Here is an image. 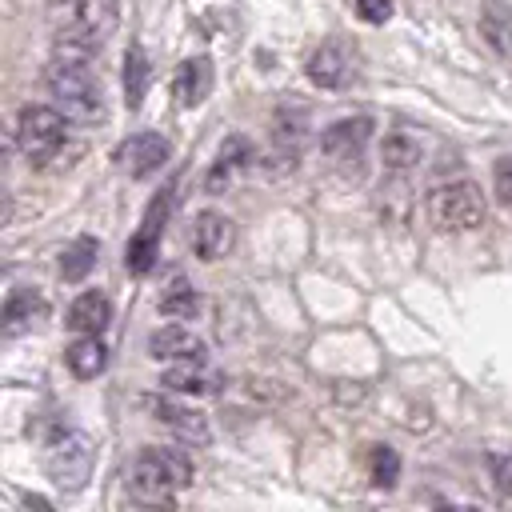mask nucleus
Returning <instances> with one entry per match:
<instances>
[{
    "instance_id": "f257e3e1",
    "label": "nucleus",
    "mask_w": 512,
    "mask_h": 512,
    "mask_svg": "<svg viewBox=\"0 0 512 512\" xmlns=\"http://www.w3.org/2000/svg\"><path fill=\"white\" fill-rule=\"evenodd\" d=\"M48 32L60 52H80L92 56L100 52L116 24H120V4L116 0H48Z\"/></svg>"
},
{
    "instance_id": "f03ea898",
    "label": "nucleus",
    "mask_w": 512,
    "mask_h": 512,
    "mask_svg": "<svg viewBox=\"0 0 512 512\" xmlns=\"http://www.w3.org/2000/svg\"><path fill=\"white\" fill-rule=\"evenodd\" d=\"M44 84L56 100V108L72 120V124H100L104 120V84L92 72L88 56L80 52H60L52 56V64L44 68Z\"/></svg>"
},
{
    "instance_id": "7ed1b4c3",
    "label": "nucleus",
    "mask_w": 512,
    "mask_h": 512,
    "mask_svg": "<svg viewBox=\"0 0 512 512\" xmlns=\"http://www.w3.org/2000/svg\"><path fill=\"white\" fill-rule=\"evenodd\" d=\"M192 484V456L184 448H140L128 468V500L140 508H172L176 492Z\"/></svg>"
},
{
    "instance_id": "20e7f679",
    "label": "nucleus",
    "mask_w": 512,
    "mask_h": 512,
    "mask_svg": "<svg viewBox=\"0 0 512 512\" xmlns=\"http://www.w3.org/2000/svg\"><path fill=\"white\" fill-rule=\"evenodd\" d=\"M488 216V200L472 180H448L428 192V224L436 232H472Z\"/></svg>"
},
{
    "instance_id": "39448f33",
    "label": "nucleus",
    "mask_w": 512,
    "mask_h": 512,
    "mask_svg": "<svg viewBox=\"0 0 512 512\" xmlns=\"http://www.w3.org/2000/svg\"><path fill=\"white\" fill-rule=\"evenodd\" d=\"M92 464H96V448L84 432L76 428H56L44 444V472L56 488L64 492H80L92 476Z\"/></svg>"
},
{
    "instance_id": "423d86ee",
    "label": "nucleus",
    "mask_w": 512,
    "mask_h": 512,
    "mask_svg": "<svg viewBox=\"0 0 512 512\" xmlns=\"http://www.w3.org/2000/svg\"><path fill=\"white\" fill-rule=\"evenodd\" d=\"M68 140V116L48 104H24L16 116V148L28 164H48Z\"/></svg>"
},
{
    "instance_id": "0eeeda50",
    "label": "nucleus",
    "mask_w": 512,
    "mask_h": 512,
    "mask_svg": "<svg viewBox=\"0 0 512 512\" xmlns=\"http://www.w3.org/2000/svg\"><path fill=\"white\" fill-rule=\"evenodd\" d=\"M368 140H372V120H368V116H340V120H332V124L320 132V152H324V160H328L336 172L356 176L360 164H364Z\"/></svg>"
},
{
    "instance_id": "6e6552de",
    "label": "nucleus",
    "mask_w": 512,
    "mask_h": 512,
    "mask_svg": "<svg viewBox=\"0 0 512 512\" xmlns=\"http://www.w3.org/2000/svg\"><path fill=\"white\" fill-rule=\"evenodd\" d=\"M168 208H172V196H168V192H164V196H156V200L148 204V212H144L140 228H136V232H132V240L124 244V268H128V272L144 276V272L156 264V256H160V236H164V220H168Z\"/></svg>"
},
{
    "instance_id": "1a4fd4ad",
    "label": "nucleus",
    "mask_w": 512,
    "mask_h": 512,
    "mask_svg": "<svg viewBox=\"0 0 512 512\" xmlns=\"http://www.w3.org/2000/svg\"><path fill=\"white\" fill-rule=\"evenodd\" d=\"M304 72H308V80H312L316 88H344V84L356 76V52H352L348 40L332 36V40H324V44L312 48Z\"/></svg>"
},
{
    "instance_id": "9d476101",
    "label": "nucleus",
    "mask_w": 512,
    "mask_h": 512,
    "mask_svg": "<svg viewBox=\"0 0 512 512\" xmlns=\"http://www.w3.org/2000/svg\"><path fill=\"white\" fill-rule=\"evenodd\" d=\"M168 156H172V144H168L164 136H156V132H136V136L120 140L116 152H112V160H116L128 176H136V180L160 172V168L168 164Z\"/></svg>"
},
{
    "instance_id": "9b49d317",
    "label": "nucleus",
    "mask_w": 512,
    "mask_h": 512,
    "mask_svg": "<svg viewBox=\"0 0 512 512\" xmlns=\"http://www.w3.org/2000/svg\"><path fill=\"white\" fill-rule=\"evenodd\" d=\"M148 404V412H152V420H160L180 444H208L212 440V432H208V416L204 412H196L192 404H180V400H168V396H152V400H144Z\"/></svg>"
},
{
    "instance_id": "f8f14e48",
    "label": "nucleus",
    "mask_w": 512,
    "mask_h": 512,
    "mask_svg": "<svg viewBox=\"0 0 512 512\" xmlns=\"http://www.w3.org/2000/svg\"><path fill=\"white\" fill-rule=\"evenodd\" d=\"M232 244H236V224H232L224 212H212V208L196 212V220H192V252H196L200 260L212 264V260L228 256Z\"/></svg>"
},
{
    "instance_id": "ddd939ff",
    "label": "nucleus",
    "mask_w": 512,
    "mask_h": 512,
    "mask_svg": "<svg viewBox=\"0 0 512 512\" xmlns=\"http://www.w3.org/2000/svg\"><path fill=\"white\" fill-rule=\"evenodd\" d=\"M148 356L152 360H168V364H192V360H204V340L192 332V328H180V324H168V328H156L148 336Z\"/></svg>"
},
{
    "instance_id": "4468645a",
    "label": "nucleus",
    "mask_w": 512,
    "mask_h": 512,
    "mask_svg": "<svg viewBox=\"0 0 512 512\" xmlns=\"http://www.w3.org/2000/svg\"><path fill=\"white\" fill-rule=\"evenodd\" d=\"M256 160V152H252V144L244 140V136H228L224 144H220V152H216V160H212V168H208V176H204V188L208 192H220V188H228L248 164Z\"/></svg>"
},
{
    "instance_id": "2eb2a0df",
    "label": "nucleus",
    "mask_w": 512,
    "mask_h": 512,
    "mask_svg": "<svg viewBox=\"0 0 512 512\" xmlns=\"http://www.w3.org/2000/svg\"><path fill=\"white\" fill-rule=\"evenodd\" d=\"M208 88H212V60L208 56L184 60L176 68V76H172V96H176L180 108H196L208 96Z\"/></svg>"
},
{
    "instance_id": "dca6fc26",
    "label": "nucleus",
    "mask_w": 512,
    "mask_h": 512,
    "mask_svg": "<svg viewBox=\"0 0 512 512\" xmlns=\"http://www.w3.org/2000/svg\"><path fill=\"white\" fill-rule=\"evenodd\" d=\"M108 320H112V304H108V296L104 292H80L72 304H68V328L76 332V336H100L104 328H108Z\"/></svg>"
},
{
    "instance_id": "f3484780",
    "label": "nucleus",
    "mask_w": 512,
    "mask_h": 512,
    "mask_svg": "<svg viewBox=\"0 0 512 512\" xmlns=\"http://www.w3.org/2000/svg\"><path fill=\"white\" fill-rule=\"evenodd\" d=\"M420 156H424L420 140L412 132H404V128H392L384 136V144H380V164H384L388 176H412L420 168Z\"/></svg>"
},
{
    "instance_id": "a211bd4d",
    "label": "nucleus",
    "mask_w": 512,
    "mask_h": 512,
    "mask_svg": "<svg viewBox=\"0 0 512 512\" xmlns=\"http://www.w3.org/2000/svg\"><path fill=\"white\" fill-rule=\"evenodd\" d=\"M160 384H164L168 392H180V396H208V392L220 388V376L208 372L204 360H192V364H172V368L160 376Z\"/></svg>"
},
{
    "instance_id": "6ab92c4d",
    "label": "nucleus",
    "mask_w": 512,
    "mask_h": 512,
    "mask_svg": "<svg viewBox=\"0 0 512 512\" xmlns=\"http://www.w3.org/2000/svg\"><path fill=\"white\" fill-rule=\"evenodd\" d=\"M36 316H44V300L32 288H12L4 300V336H20L36 324Z\"/></svg>"
},
{
    "instance_id": "aec40b11",
    "label": "nucleus",
    "mask_w": 512,
    "mask_h": 512,
    "mask_svg": "<svg viewBox=\"0 0 512 512\" xmlns=\"http://www.w3.org/2000/svg\"><path fill=\"white\" fill-rule=\"evenodd\" d=\"M64 360H68L72 376L92 380V376L104 372V364H108V348L100 344V336H76V340L64 348Z\"/></svg>"
},
{
    "instance_id": "412c9836",
    "label": "nucleus",
    "mask_w": 512,
    "mask_h": 512,
    "mask_svg": "<svg viewBox=\"0 0 512 512\" xmlns=\"http://www.w3.org/2000/svg\"><path fill=\"white\" fill-rule=\"evenodd\" d=\"M304 136H308L304 132V112L300 108H280L276 120H272V144H276V152L296 164V156L304 148Z\"/></svg>"
},
{
    "instance_id": "4be33fe9",
    "label": "nucleus",
    "mask_w": 512,
    "mask_h": 512,
    "mask_svg": "<svg viewBox=\"0 0 512 512\" xmlns=\"http://www.w3.org/2000/svg\"><path fill=\"white\" fill-rule=\"evenodd\" d=\"M96 256H100V240H96V236H76V240L60 252V276H64L68 284L84 280V276L92 272Z\"/></svg>"
},
{
    "instance_id": "5701e85b",
    "label": "nucleus",
    "mask_w": 512,
    "mask_h": 512,
    "mask_svg": "<svg viewBox=\"0 0 512 512\" xmlns=\"http://www.w3.org/2000/svg\"><path fill=\"white\" fill-rule=\"evenodd\" d=\"M148 80H152V64H148V56H144L140 48H128V56H124V104H128L132 112L144 104V96H148Z\"/></svg>"
},
{
    "instance_id": "b1692460",
    "label": "nucleus",
    "mask_w": 512,
    "mask_h": 512,
    "mask_svg": "<svg viewBox=\"0 0 512 512\" xmlns=\"http://www.w3.org/2000/svg\"><path fill=\"white\" fill-rule=\"evenodd\" d=\"M200 308H204L200 292H196L192 284H184V280H176V284L160 296V316H168V320H192Z\"/></svg>"
},
{
    "instance_id": "393cba45",
    "label": "nucleus",
    "mask_w": 512,
    "mask_h": 512,
    "mask_svg": "<svg viewBox=\"0 0 512 512\" xmlns=\"http://www.w3.org/2000/svg\"><path fill=\"white\" fill-rule=\"evenodd\" d=\"M368 476L376 488H392L400 480V456L388 444H372L368 448Z\"/></svg>"
},
{
    "instance_id": "a878e982",
    "label": "nucleus",
    "mask_w": 512,
    "mask_h": 512,
    "mask_svg": "<svg viewBox=\"0 0 512 512\" xmlns=\"http://www.w3.org/2000/svg\"><path fill=\"white\" fill-rule=\"evenodd\" d=\"M488 472L500 496H512V452H488Z\"/></svg>"
},
{
    "instance_id": "bb28decb",
    "label": "nucleus",
    "mask_w": 512,
    "mask_h": 512,
    "mask_svg": "<svg viewBox=\"0 0 512 512\" xmlns=\"http://www.w3.org/2000/svg\"><path fill=\"white\" fill-rule=\"evenodd\" d=\"M492 188H496V200L504 208H512V156H500L496 168H492Z\"/></svg>"
},
{
    "instance_id": "cd10ccee",
    "label": "nucleus",
    "mask_w": 512,
    "mask_h": 512,
    "mask_svg": "<svg viewBox=\"0 0 512 512\" xmlns=\"http://www.w3.org/2000/svg\"><path fill=\"white\" fill-rule=\"evenodd\" d=\"M352 4H356V16L368 24H384L392 16V0H352Z\"/></svg>"
}]
</instances>
